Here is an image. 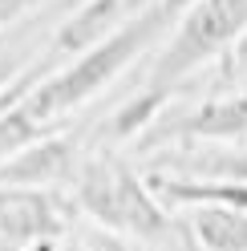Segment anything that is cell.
<instances>
[{"label": "cell", "mask_w": 247, "mask_h": 251, "mask_svg": "<svg viewBox=\"0 0 247 251\" xmlns=\"http://www.w3.org/2000/svg\"><path fill=\"white\" fill-rule=\"evenodd\" d=\"M166 25H171V17L162 12V4H146L142 12H134V17L122 25L114 37H105L98 49H89L85 57H77L73 65H65L61 73H49L33 93H28L25 109H28V114H33L41 126H49L53 118L77 109L81 101L94 98L98 89L110 85L114 77L126 69L130 61L142 53Z\"/></svg>", "instance_id": "1"}, {"label": "cell", "mask_w": 247, "mask_h": 251, "mask_svg": "<svg viewBox=\"0 0 247 251\" xmlns=\"http://www.w3.org/2000/svg\"><path fill=\"white\" fill-rule=\"evenodd\" d=\"M243 33H247V0H198L178 21V33L171 37L166 53L154 61L150 85L174 89L203 61L235 49V41Z\"/></svg>", "instance_id": "2"}, {"label": "cell", "mask_w": 247, "mask_h": 251, "mask_svg": "<svg viewBox=\"0 0 247 251\" xmlns=\"http://www.w3.org/2000/svg\"><path fill=\"white\" fill-rule=\"evenodd\" d=\"M77 202L41 186H0V235L8 243H57Z\"/></svg>", "instance_id": "3"}, {"label": "cell", "mask_w": 247, "mask_h": 251, "mask_svg": "<svg viewBox=\"0 0 247 251\" xmlns=\"http://www.w3.org/2000/svg\"><path fill=\"white\" fill-rule=\"evenodd\" d=\"M235 138H247V89L231 93V98L203 101V105H195L178 118L158 122L142 138V146H158V142H235Z\"/></svg>", "instance_id": "4"}, {"label": "cell", "mask_w": 247, "mask_h": 251, "mask_svg": "<svg viewBox=\"0 0 247 251\" xmlns=\"http://www.w3.org/2000/svg\"><path fill=\"white\" fill-rule=\"evenodd\" d=\"M77 178V138L73 134H49L45 142L28 146L25 154L0 162V186H41L53 191L61 182Z\"/></svg>", "instance_id": "5"}, {"label": "cell", "mask_w": 247, "mask_h": 251, "mask_svg": "<svg viewBox=\"0 0 247 251\" xmlns=\"http://www.w3.org/2000/svg\"><path fill=\"white\" fill-rule=\"evenodd\" d=\"M146 186L158 202H174V207L247 211V182H211V178H182V175H166V170H150Z\"/></svg>", "instance_id": "6"}, {"label": "cell", "mask_w": 247, "mask_h": 251, "mask_svg": "<svg viewBox=\"0 0 247 251\" xmlns=\"http://www.w3.org/2000/svg\"><path fill=\"white\" fill-rule=\"evenodd\" d=\"M122 8H126V0H85L81 8L73 12V17L57 28V37H53V57L57 53H89V49H98V45L105 37H114L122 25Z\"/></svg>", "instance_id": "7"}, {"label": "cell", "mask_w": 247, "mask_h": 251, "mask_svg": "<svg viewBox=\"0 0 247 251\" xmlns=\"http://www.w3.org/2000/svg\"><path fill=\"white\" fill-rule=\"evenodd\" d=\"M158 170L182 178H211V182H247V146L239 150H203V154H171Z\"/></svg>", "instance_id": "8"}, {"label": "cell", "mask_w": 247, "mask_h": 251, "mask_svg": "<svg viewBox=\"0 0 247 251\" xmlns=\"http://www.w3.org/2000/svg\"><path fill=\"white\" fill-rule=\"evenodd\" d=\"M191 231L207 251H247V211L227 207H195Z\"/></svg>", "instance_id": "9"}, {"label": "cell", "mask_w": 247, "mask_h": 251, "mask_svg": "<svg viewBox=\"0 0 247 251\" xmlns=\"http://www.w3.org/2000/svg\"><path fill=\"white\" fill-rule=\"evenodd\" d=\"M171 93L174 89H162V85H146V89H138L134 98L118 109V114L101 126V138H110V142H130V138H138L146 130V126H154L162 118V109L166 101H171Z\"/></svg>", "instance_id": "10"}, {"label": "cell", "mask_w": 247, "mask_h": 251, "mask_svg": "<svg viewBox=\"0 0 247 251\" xmlns=\"http://www.w3.org/2000/svg\"><path fill=\"white\" fill-rule=\"evenodd\" d=\"M28 101V98H25ZM21 105H12L8 114H0V162H8V158H17V154H25L28 146H37L49 138V126H41L33 114Z\"/></svg>", "instance_id": "11"}, {"label": "cell", "mask_w": 247, "mask_h": 251, "mask_svg": "<svg viewBox=\"0 0 247 251\" xmlns=\"http://www.w3.org/2000/svg\"><path fill=\"white\" fill-rule=\"evenodd\" d=\"M45 69H49V61H33V65H25L17 77H12V81H8L4 89H0V114H8L12 105H21V101L28 98V93H33V89L45 81V77H49Z\"/></svg>", "instance_id": "12"}, {"label": "cell", "mask_w": 247, "mask_h": 251, "mask_svg": "<svg viewBox=\"0 0 247 251\" xmlns=\"http://www.w3.org/2000/svg\"><path fill=\"white\" fill-rule=\"evenodd\" d=\"M81 251H142V247L122 239V235H114V231H101V235H94V239H85Z\"/></svg>", "instance_id": "13"}, {"label": "cell", "mask_w": 247, "mask_h": 251, "mask_svg": "<svg viewBox=\"0 0 247 251\" xmlns=\"http://www.w3.org/2000/svg\"><path fill=\"white\" fill-rule=\"evenodd\" d=\"M33 4H37V0H0V28H8L21 12H28Z\"/></svg>", "instance_id": "14"}, {"label": "cell", "mask_w": 247, "mask_h": 251, "mask_svg": "<svg viewBox=\"0 0 247 251\" xmlns=\"http://www.w3.org/2000/svg\"><path fill=\"white\" fill-rule=\"evenodd\" d=\"M158 4H162V12H166L171 21H182V17L198 4V0H158Z\"/></svg>", "instance_id": "15"}, {"label": "cell", "mask_w": 247, "mask_h": 251, "mask_svg": "<svg viewBox=\"0 0 247 251\" xmlns=\"http://www.w3.org/2000/svg\"><path fill=\"white\" fill-rule=\"evenodd\" d=\"M231 69H235L239 77H247V33L235 41V49H231Z\"/></svg>", "instance_id": "16"}, {"label": "cell", "mask_w": 247, "mask_h": 251, "mask_svg": "<svg viewBox=\"0 0 247 251\" xmlns=\"http://www.w3.org/2000/svg\"><path fill=\"white\" fill-rule=\"evenodd\" d=\"M17 73H21V69H17V61H0V89H4Z\"/></svg>", "instance_id": "17"}, {"label": "cell", "mask_w": 247, "mask_h": 251, "mask_svg": "<svg viewBox=\"0 0 247 251\" xmlns=\"http://www.w3.org/2000/svg\"><path fill=\"white\" fill-rule=\"evenodd\" d=\"M25 251H57V243H33V247H25Z\"/></svg>", "instance_id": "18"}, {"label": "cell", "mask_w": 247, "mask_h": 251, "mask_svg": "<svg viewBox=\"0 0 247 251\" xmlns=\"http://www.w3.org/2000/svg\"><path fill=\"white\" fill-rule=\"evenodd\" d=\"M0 251H12V243H8V239H4V235H0Z\"/></svg>", "instance_id": "19"}]
</instances>
